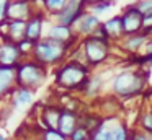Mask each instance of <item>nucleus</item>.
Segmentation results:
<instances>
[{"label":"nucleus","mask_w":152,"mask_h":140,"mask_svg":"<svg viewBox=\"0 0 152 140\" xmlns=\"http://www.w3.org/2000/svg\"><path fill=\"white\" fill-rule=\"evenodd\" d=\"M56 80L66 88H77L80 85H87V68L77 62H70L57 72Z\"/></svg>","instance_id":"obj_1"},{"label":"nucleus","mask_w":152,"mask_h":140,"mask_svg":"<svg viewBox=\"0 0 152 140\" xmlns=\"http://www.w3.org/2000/svg\"><path fill=\"white\" fill-rule=\"evenodd\" d=\"M142 86H144V78L136 72H123L115 78V83H113L115 93L121 94L124 98L139 93Z\"/></svg>","instance_id":"obj_2"},{"label":"nucleus","mask_w":152,"mask_h":140,"mask_svg":"<svg viewBox=\"0 0 152 140\" xmlns=\"http://www.w3.org/2000/svg\"><path fill=\"white\" fill-rule=\"evenodd\" d=\"M44 77H46L44 68L34 62L23 64L17 70V81L21 85V88H28V90L39 86L44 81Z\"/></svg>","instance_id":"obj_3"},{"label":"nucleus","mask_w":152,"mask_h":140,"mask_svg":"<svg viewBox=\"0 0 152 140\" xmlns=\"http://www.w3.org/2000/svg\"><path fill=\"white\" fill-rule=\"evenodd\" d=\"M64 51H66V44L53 41L49 38L46 41H39L38 44H34L36 59L39 62H43V64H54V62H57L64 55Z\"/></svg>","instance_id":"obj_4"},{"label":"nucleus","mask_w":152,"mask_h":140,"mask_svg":"<svg viewBox=\"0 0 152 140\" xmlns=\"http://www.w3.org/2000/svg\"><path fill=\"white\" fill-rule=\"evenodd\" d=\"M83 51H85V57L90 64L96 65L100 62H103L108 57V46L103 38L98 36H92L83 42Z\"/></svg>","instance_id":"obj_5"},{"label":"nucleus","mask_w":152,"mask_h":140,"mask_svg":"<svg viewBox=\"0 0 152 140\" xmlns=\"http://www.w3.org/2000/svg\"><path fill=\"white\" fill-rule=\"evenodd\" d=\"M121 23H123L124 34L128 36L139 34V29L144 26V16L141 15V12L136 7H129L124 12V15L121 16Z\"/></svg>","instance_id":"obj_6"},{"label":"nucleus","mask_w":152,"mask_h":140,"mask_svg":"<svg viewBox=\"0 0 152 140\" xmlns=\"http://www.w3.org/2000/svg\"><path fill=\"white\" fill-rule=\"evenodd\" d=\"M85 0H67L66 7L57 13V20H59V25L62 26H70L80 20L82 16V5Z\"/></svg>","instance_id":"obj_7"},{"label":"nucleus","mask_w":152,"mask_h":140,"mask_svg":"<svg viewBox=\"0 0 152 140\" xmlns=\"http://www.w3.org/2000/svg\"><path fill=\"white\" fill-rule=\"evenodd\" d=\"M7 18L8 21H25L30 20V5L26 0H15L8 3L7 8Z\"/></svg>","instance_id":"obj_8"},{"label":"nucleus","mask_w":152,"mask_h":140,"mask_svg":"<svg viewBox=\"0 0 152 140\" xmlns=\"http://www.w3.org/2000/svg\"><path fill=\"white\" fill-rule=\"evenodd\" d=\"M20 54H21V51L18 47V44H13V42L2 44L0 46V65H4V67L15 65Z\"/></svg>","instance_id":"obj_9"},{"label":"nucleus","mask_w":152,"mask_h":140,"mask_svg":"<svg viewBox=\"0 0 152 140\" xmlns=\"http://www.w3.org/2000/svg\"><path fill=\"white\" fill-rule=\"evenodd\" d=\"M75 129H77L75 116H74L72 112H69V111H62V112H61V117H59V124H57V130H59L62 135L70 137Z\"/></svg>","instance_id":"obj_10"},{"label":"nucleus","mask_w":152,"mask_h":140,"mask_svg":"<svg viewBox=\"0 0 152 140\" xmlns=\"http://www.w3.org/2000/svg\"><path fill=\"white\" fill-rule=\"evenodd\" d=\"M41 16H33L26 21V28H25V39L30 42H34L39 39L41 36Z\"/></svg>","instance_id":"obj_11"},{"label":"nucleus","mask_w":152,"mask_h":140,"mask_svg":"<svg viewBox=\"0 0 152 140\" xmlns=\"http://www.w3.org/2000/svg\"><path fill=\"white\" fill-rule=\"evenodd\" d=\"M17 78V70L13 67H4L0 65V96L8 91V88L12 86V83Z\"/></svg>","instance_id":"obj_12"},{"label":"nucleus","mask_w":152,"mask_h":140,"mask_svg":"<svg viewBox=\"0 0 152 140\" xmlns=\"http://www.w3.org/2000/svg\"><path fill=\"white\" fill-rule=\"evenodd\" d=\"M102 29H103V33H105L106 38H108V36H111V38H116V36L124 34V31H123L121 16H115V18H110L108 21L103 23Z\"/></svg>","instance_id":"obj_13"},{"label":"nucleus","mask_w":152,"mask_h":140,"mask_svg":"<svg viewBox=\"0 0 152 140\" xmlns=\"http://www.w3.org/2000/svg\"><path fill=\"white\" fill-rule=\"evenodd\" d=\"M70 38H72V33H70L69 26L57 25V26H53L51 31H49V39L57 41V42H62V44H66Z\"/></svg>","instance_id":"obj_14"},{"label":"nucleus","mask_w":152,"mask_h":140,"mask_svg":"<svg viewBox=\"0 0 152 140\" xmlns=\"http://www.w3.org/2000/svg\"><path fill=\"white\" fill-rule=\"evenodd\" d=\"M100 26V20L98 16L95 15H82L79 20V31L83 33V34H88L92 33L95 28Z\"/></svg>","instance_id":"obj_15"},{"label":"nucleus","mask_w":152,"mask_h":140,"mask_svg":"<svg viewBox=\"0 0 152 140\" xmlns=\"http://www.w3.org/2000/svg\"><path fill=\"white\" fill-rule=\"evenodd\" d=\"M31 101H33V96H31V90L28 88H18L17 93L13 94V106L18 109L31 104Z\"/></svg>","instance_id":"obj_16"},{"label":"nucleus","mask_w":152,"mask_h":140,"mask_svg":"<svg viewBox=\"0 0 152 140\" xmlns=\"http://www.w3.org/2000/svg\"><path fill=\"white\" fill-rule=\"evenodd\" d=\"M61 112L62 111H57L54 109V107H49V109H46V112H44V122L48 124V127L53 130H57V124H59V117H61Z\"/></svg>","instance_id":"obj_17"},{"label":"nucleus","mask_w":152,"mask_h":140,"mask_svg":"<svg viewBox=\"0 0 152 140\" xmlns=\"http://www.w3.org/2000/svg\"><path fill=\"white\" fill-rule=\"evenodd\" d=\"M145 41V36L144 34H132V36H128V39L124 41V47L128 51H137Z\"/></svg>","instance_id":"obj_18"},{"label":"nucleus","mask_w":152,"mask_h":140,"mask_svg":"<svg viewBox=\"0 0 152 140\" xmlns=\"http://www.w3.org/2000/svg\"><path fill=\"white\" fill-rule=\"evenodd\" d=\"M136 8L141 12L142 16L152 15V0H141V2L136 3Z\"/></svg>","instance_id":"obj_19"},{"label":"nucleus","mask_w":152,"mask_h":140,"mask_svg":"<svg viewBox=\"0 0 152 140\" xmlns=\"http://www.w3.org/2000/svg\"><path fill=\"white\" fill-rule=\"evenodd\" d=\"M70 140H90L88 130L85 127H77L72 132V135H70Z\"/></svg>","instance_id":"obj_20"},{"label":"nucleus","mask_w":152,"mask_h":140,"mask_svg":"<svg viewBox=\"0 0 152 140\" xmlns=\"http://www.w3.org/2000/svg\"><path fill=\"white\" fill-rule=\"evenodd\" d=\"M111 7H113L111 2H105V0H103V2H96L95 5L92 7V12L95 13V16H96V15H102V13H105L106 10H110Z\"/></svg>","instance_id":"obj_21"},{"label":"nucleus","mask_w":152,"mask_h":140,"mask_svg":"<svg viewBox=\"0 0 152 140\" xmlns=\"http://www.w3.org/2000/svg\"><path fill=\"white\" fill-rule=\"evenodd\" d=\"M66 3H67V0H46V7H48V8L53 10V12H57V13L66 7Z\"/></svg>","instance_id":"obj_22"},{"label":"nucleus","mask_w":152,"mask_h":140,"mask_svg":"<svg viewBox=\"0 0 152 140\" xmlns=\"http://www.w3.org/2000/svg\"><path fill=\"white\" fill-rule=\"evenodd\" d=\"M43 140H67V137H66V135H62V133H61L59 130H53V129H49V130H46V132H44Z\"/></svg>","instance_id":"obj_23"},{"label":"nucleus","mask_w":152,"mask_h":140,"mask_svg":"<svg viewBox=\"0 0 152 140\" xmlns=\"http://www.w3.org/2000/svg\"><path fill=\"white\" fill-rule=\"evenodd\" d=\"M141 124H142V127H144L145 132L152 135V112H151V114H145V116L142 117Z\"/></svg>","instance_id":"obj_24"},{"label":"nucleus","mask_w":152,"mask_h":140,"mask_svg":"<svg viewBox=\"0 0 152 140\" xmlns=\"http://www.w3.org/2000/svg\"><path fill=\"white\" fill-rule=\"evenodd\" d=\"M8 0H0V23L5 21L7 18V8H8Z\"/></svg>","instance_id":"obj_25"},{"label":"nucleus","mask_w":152,"mask_h":140,"mask_svg":"<svg viewBox=\"0 0 152 140\" xmlns=\"http://www.w3.org/2000/svg\"><path fill=\"white\" fill-rule=\"evenodd\" d=\"M131 140H149L145 135H142V133H136V135H132Z\"/></svg>","instance_id":"obj_26"},{"label":"nucleus","mask_w":152,"mask_h":140,"mask_svg":"<svg viewBox=\"0 0 152 140\" xmlns=\"http://www.w3.org/2000/svg\"><path fill=\"white\" fill-rule=\"evenodd\" d=\"M0 140H7V139H5V135H0Z\"/></svg>","instance_id":"obj_27"},{"label":"nucleus","mask_w":152,"mask_h":140,"mask_svg":"<svg viewBox=\"0 0 152 140\" xmlns=\"http://www.w3.org/2000/svg\"><path fill=\"white\" fill-rule=\"evenodd\" d=\"M85 2H100V0H85Z\"/></svg>","instance_id":"obj_28"},{"label":"nucleus","mask_w":152,"mask_h":140,"mask_svg":"<svg viewBox=\"0 0 152 140\" xmlns=\"http://www.w3.org/2000/svg\"><path fill=\"white\" fill-rule=\"evenodd\" d=\"M105 2H111V3H113V0H105Z\"/></svg>","instance_id":"obj_29"}]
</instances>
